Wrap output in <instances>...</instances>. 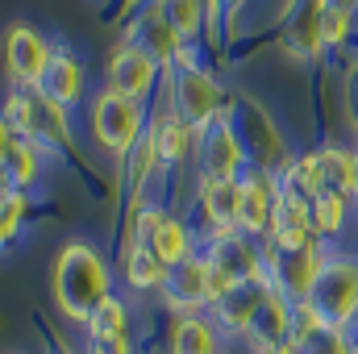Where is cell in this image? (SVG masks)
Returning a JSON list of instances; mask_svg holds the SVG:
<instances>
[{"label": "cell", "instance_id": "277c9868", "mask_svg": "<svg viewBox=\"0 0 358 354\" xmlns=\"http://www.w3.org/2000/svg\"><path fill=\"white\" fill-rule=\"evenodd\" d=\"M142 100H129L117 88L96 92L92 100V138L104 146V155H113L121 167L129 163V155L138 150V142L146 138L142 129Z\"/></svg>", "mask_w": 358, "mask_h": 354}, {"label": "cell", "instance_id": "d6a6232c", "mask_svg": "<svg viewBox=\"0 0 358 354\" xmlns=\"http://www.w3.org/2000/svg\"><path fill=\"white\" fill-rule=\"evenodd\" d=\"M342 100H346V117H350V125L358 129V63L346 71V96H342Z\"/></svg>", "mask_w": 358, "mask_h": 354}, {"label": "cell", "instance_id": "cb8c5ba5", "mask_svg": "<svg viewBox=\"0 0 358 354\" xmlns=\"http://www.w3.org/2000/svg\"><path fill=\"white\" fill-rule=\"evenodd\" d=\"M146 242L155 246V255H159V259H163L167 267L183 263V259L192 255V234H187V225H183L179 217H171V213L159 221V229H155Z\"/></svg>", "mask_w": 358, "mask_h": 354}, {"label": "cell", "instance_id": "4fadbf2b", "mask_svg": "<svg viewBox=\"0 0 358 354\" xmlns=\"http://www.w3.org/2000/svg\"><path fill=\"white\" fill-rule=\"evenodd\" d=\"M159 80V59L134 46H113L108 55V88H117L129 100H146Z\"/></svg>", "mask_w": 358, "mask_h": 354}, {"label": "cell", "instance_id": "1f68e13d", "mask_svg": "<svg viewBox=\"0 0 358 354\" xmlns=\"http://www.w3.org/2000/svg\"><path fill=\"white\" fill-rule=\"evenodd\" d=\"M88 354H134L129 334H117V338H88Z\"/></svg>", "mask_w": 358, "mask_h": 354}, {"label": "cell", "instance_id": "d590c367", "mask_svg": "<svg viewBox=\"0 0 358 354\" xmlns=\"http://www.w3.org/2000/svg\"><path fill=\"white\" fill-rule=\"evenodd\" d=\"M355 200H358V150H355Z\"/></svg>", "mask_w": 358, "mask_h": 354}, {"label": "cell", "instance_id": "9c48e42d", "mask_svg": "<svg viewBox=\"0 0 358 354\" xmlns=\"http://www.w3.org/2000/svg\"><path fill=\"white\" fill-rule=\"evenodd\" d=\"M50 59H55L50 42L34 25H25V21L8 25V34H4V71L17 88H38Z\"/></svg>", "mask_w": 358, "mask_h": 354}, {"label": "cell", "instance_id": "7c38bea8", "mask_svg": "<svg viewBox=\"0 0 358 354\" xmlns=\"http://www.w3.org/2000/svg\"><path fill=\"white\" fill-rule=\"evenodd\" d=\"M238 183H242V217H238V229L246 238H267L271 217H275V200H279V176H271V171L250 163Z\"/></svg>", "mask_w": 358, "mask_h": 354}, {"label": "cell", "instance_id": "ac0fdd59", "mask_svg": "<svg viewBox=\"0 0 358 354\" xmlns=\"http://www.w3.org/2000/svg\"><path fill=\"white\" fill-rule=\"evenodd\" d=\"M292 313H296V304H287L283 296L271 292L267 304L255 317V325H250V334H246L255 342V351H271V346H287L292 342Z\"/></svg>", "mask_w": 358, "mask_h": 354}, {"label": "cell", "instance_id": "4dcf8cb0", "mask_svg": "<svg viewBox=\"0 0 358 354\" xmlns=\"http://www.w3.org/2000/svg\"><path fill=\"white\" fill-rule=\"evenodd\" d=\"M350 8L346 4H329V13H325V46H342L346 38H350Z\"/></svg>", "mask_w": 358, "mask_h": 354}, {"label": "cell", "instance_id": "5bb4252c", "mask_svg": "<svg viewBox=\"0 0 358 354\" xmlns=\"http://www.w3.org/2000/svg\"><path fill=\"white\" fill-rule=\"evenodd\" d=\"M271 283L267 279H250V283H238L234 292H225L217 304H213V325L225 330V334H250L259 309L267 304Z\"/></svg>", "mask_w": 358, "mask_h": 354}, {"label": "cell", "instance_id": "6da1fadb", "mask_svg": "<svg viewBox=\"0 0 358 354\" xmlns=\"http://www.w3.org/2000/svg\"><path fill=\"white\" fill-rule=\"evenodd\" d=\"M50 296L67 321H88V313L108 296V267L88 242H67L50 267Z\"/></svg>", "mask_w": 358, "mask_h": 354}, {"label": "cell", "instance_id": "603a6c76", "mask_svg": "<svg viewBox=\"0 0 358 354\" xmlns=\"http://www.w3.org/2000/svg\"><path fill=\"white\" fill-rule=\"evenodd\" d=\"M167 17V25L179 34L183 46H192L200 38V29L208 25V0H155Z\"/></svg>", "mask_w": 358, "mask_h": 354}, {"label": "cell", "instance_id": "8d00e7d4", "mask_svg": "<svg viewBox=\"0 0 358 354\" xmlns=\"http://www.w3.org/2000/svg\"><path fill=\"white\" fill-rule=\"evenodd\" d=\"M355 354H358V342H355Z\"/></svg>", "mask_w": 358, "mask_h": 354}, {"label": "cell", "instance_id": "e0dca14e", "mask_svg": "<svg viewBox=\"0 0 358 354\" xmlns=\"http://www.w3.org/2000/svg\"><path fill=\"white\" fill-rule=\"evenodd\" d=\"M200 208H204L208 234L238 229V217H242V183L238 179H200Z\"/></svg>", "mask_w": 358, "mask_h": 354}, {"label": "cell", "instance_id": "7402d4cb", "mask_svg": "<svg viewBox=\"0 0 358 354\" xmlns=\"http://www.w3.org/2000/svg\"><path fill=\"white\" fill-rule=\"evenodd\" d=\"M155 146H159V163L163 167H176L187 159V150L196 146V129L179 117V113H163L159 121H155Z\"/></svg>", "mask_w": 358, "mask_h": 354}, {"label": "cell", "instance_id": "836d02e7", "mask_svg": "<svg viewBox=\"0 0 358 354\" xmlns=\"http://www.w3.org/2000/svg\"><path fill=\"white\" fill-rule=\"evenodd\" d=\"M255 354H300V346L287 342V346H271V351H255Z\"/></svg>", "mask_w": 358, "mask_h": 354}, {"label": "cell", "instance_id": "8fae6325", "mask_svg": "<svg viewBox=\"0 0 358 354\" xmlns=\"http://www.w3.org/2000/svg\"><path fill=\"white\" fill-rule=\"evenodd\" d=\"M159 292H163V304H167L176 317L213 309V279H208L204 255H187L183 263H176L167 271V279H163Z\"/></svg>", "mask_w": 358, "mask_h": 354}, {"label": "cell", "instance_id": "ffe728a7", "mask_svg": "<svg viewBox=\"0 0 358 354\" xmlns=\"http://www.w3.org/2000/svg\"><path fill=\"white\" fill-rule=\"evenodd\" d=\"M0 171H4V187L25 192V187L38 179V171H42V150H38L34 142H25V138L4 134V146H0Z\"/></svg>", "mask_w": 358, "mask_h": 354}, {"label": "cell", "instance_id": "d4e9b609", "mask_svg": "<svg viewBox=\"0 0 358 354\" xmlns=\"http://www.w3.org/2000/svg\"><path fill=\"white\" fill-rule=\"evenodd\" d=\"M350 204H355V196H346V192H321L313 200V229H317V238L342 234V225L350 217Z\"/></svg>", "mask_w": 358, "mask_h": 354}, {"label": "cell", "instance_id": "484cf974", "mask_svg": "<svg viewBox=\"0 0 358 354\" xmlns=\"http://www.w3.org/2000/svg\"><path fill=\"white\" fill-rule=\"evenodd\" d=\"M125 325H129V309H125V300L113 296V292L92 309L88 321H84L88 338H117V334H125Z\"/></svg>", "mask_w": 358, "mask_h": 354}, {"label": "cell", "instance_id": "f546056e", "mask_svg": "<svg viewBox=\"0 0 358 354\" xmlns=\"http://www.w3.org/2000/svg\"><path fill=\"white\" fill-rule=\"evenodd\" d=\"M300 354H355V342H350V330H338V325H321Z\"/></svg>", "mask_w": 358, "mask_h": 354}, {"label": "cell", "instance_id": "8992f818", "mask_svg": "<svg viewBox=\"0 0 358 354\" xmlns=\"http://www.w3.org/2000/svg\"><path fill=\"white\" fill-rule=\"evenodd\" d=\"M308 304L338 330L358 321V259L355 255H325V267L313 283Z\"/></svg>", "mask_w": 358, "mask_h": 354}, {"label": "cell", "instance_id": "f1b7e54d", "mask_svg": "<svg viewBox=\"0 0 358 354\" xmlns=\"http://www.w3.org/2000/svg\"><path fill=\"white\" fill-rule=\"evenodd\" d=\"M21 225H25V192L4 187V196H0V238H4V246H13Z\"/></svg>", "mask_w": 358, "mask_h": 354}, {"label": "cell", "instance_id": "3957f363", "mask_svg": "<svg viewBox=\"0 0 358 354\" xmlns=\"http://www.w3.org/2000/svg\"><path fill=\"white\" fill-rule=\"evenodd\" d=\"M167 67H171V113H179L196 134L208 129L225 113L221 108V84H217V76L196 59L192 46H179V55Z\"/></svg>", "mask_w": 358, "mask_h": 354}, {"label": "cell", "instance_id": "83f0119b", "mask_svg": "<svg viewBox=\"0 0 358 354\" xmlns=\"http://www.w3.org/2000/svg\"><path fill=\"white\" fill-rule=\"evenodd\" d=\"M155 167H159V146H155V134H146L138 142V150L129 155V163H125V183H129L134 200H142V187H146V179H150Z\"/></svg>", "mask_w": 358, "mask_h": 354}, {"label": "cell", "instance_id": "7a4b0ae2", "mask_svg": "<svg viewBox=\"0 0 358 354\" xmlns=\"http://www.w3.org/2000/svg\"><path fill=\"white\" fill-rule=\"evenodd\" d=\"M4 134L34 142L42 155H59L71 146V129H67V108L50 104L38 88H17L4 100Z\"/></svg>", "mask_w": 358, "mask_h": 354}, {"label": "cell", "instance_id": "2e32d148", "mask_svg": "<svg viewBox=\"0 0 358 354\" xmlns=\"http://www.w3.org/2000/svg\"><path fill=\"white\" fill-rule=\"evenodd\" d=\"M84 80H88L84 63H80L67 46H55V59H50V67H46V76H42L38 92H42L50 104L71 108V104H80V100H84Z\"/></svg>", "mask_w": 358, "mask_h": 354}, {"label": "cell", "instance_id": "9a60e30c", "mask_svg": "<svg viewBox=\"0 0 358 354\" xmlns=\"http://www.w3.org/2000/svg\"><path fill=\"white\" fill-rule=\"evenodd\" d=\"M121 46H134V50H146V55H155L159 63H171L179 55V34L167 25V17H163V8L159 4H146L129 25H125V42Z\"/></svg>", "mask_w": 358, "mask_h": 354}, {"label": "cell", "instance_id": "30bf717a", "mask_svg": "<svg viewBox=\"0 0 358 354\" xmlns=\"http://www.w3.org/2000/svg\"><path fill=\"white\" fill-rule=\"evenodd\" d=\"M334 0H292L287 17H283V34L279 46L300 59V63H317L325 50V13Z\"/></svg>", "mask_w": 358, "mask_h": 354}, {"label": "cell", "instance_id": "ba28073f", "mask_svg": "<svg viewBox=\"0 0 358 354\" xmlns=\"http://www.w3.org/2000/svg\"><path fill=\"white\" fill-rule=\"evenodd\" d=\"M196 155H200V179H242V171L250 167L242 138L229 121V108L196 134Z\"/></svg>", "mask_w": 358, "mask_h": 354}, {"label": "cell", "instance_id": "52a82bcc", "mask_svg": "<svg viewBox=\"0 0 358 354\" xmlns=\"http://www.w3.org/2000/svg\"><path fill=\"white\" fill-rule=\"evenodd\" d=\"M325 246L313 242V246H296V250H279L267 246V283L275 296H283L287 304H300L313 296V283L325 267Z\"/></svg>", "mask_w": 358, "mask_h": 354}, {"label": "cell", "instance_id": "4316f807", "mask_svg": "<svg viewBox=\"0 0 358 354\" xmlns=\"http://www.w3.org/2000/svg\"><path fill=\"white\" fill-rule=\"evenodd\" d=\"M321 171H325V192H346V196H355V150L321 146Z\"/></svg>", "mask_w": 358, "mask_h": 354}, {"label": "cell", "instance_id": "5b68a950", "mask_svg": "<svg viewBox=\"0 0 358 354\" xmlns=\"http://www.w3.org/2000/svg\"><path fill=\"white\" fill-rule=\"evenodd\" d=\"M229 121H234V129L242 138V150H246V159L255 167H263L271 176H283L292 167V155H287V142H283L275 117H271L255 96H238L229 104Z\"/></svg>", "mask_w": 358, "mask_h": 354}, {"label": "cell", "instance_id": "44dd1931", "mask_svg": "<svg viewBox=\"0 0 358 354\" xmlns=\"http://www.w3.org/2000/svg\"><path fill=\"white\" fill-rule=\"evenodd\" d=\"M121 259H125V279H129V288H142V292L163 288V279H167V271H171V267L155 255L150 242H125V246H121Z\"/></svg>", "mask_w": 358, "mask_h": 354}, {"label": "cell", "instance_id": "d6986e66", "mask_svg": "<svg viewBox=\"0 0 358 354\" xmlns=\"http://www.w3.org/2000/svg\"><path fill=\"white\" fill-rule=\"evenodd\" d=\"M171 354H217L221 351V330L204 317V313H187L171 321Z\"/></svg>", "mask_w": 358, "mask_h": 354}, {"label": "cell", "instance_id": "e575fe53", "mask_svg": "<svg viewBox=\"0 0 358 354\" xmlns=\"http://www.w3.org/2000/svg\"><path fill=\"white\" fill-rule=\"evenodd\" d=\"M55 354H76V351H71L67 342H59V338H55Z\"/></svg>", "mask_w": 358, "mask_h": 354}]
</instances>
